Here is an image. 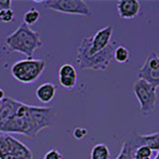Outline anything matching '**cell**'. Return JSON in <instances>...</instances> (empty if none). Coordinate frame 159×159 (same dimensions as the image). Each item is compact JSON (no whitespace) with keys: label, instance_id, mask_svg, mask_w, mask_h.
Listing matches in <instances>:
<instances>
[{"label":"cell","instance_id":"7","mask_svg":"<svg viewBox=\"0 0 159 159\" xmlns=\"http://www.w3.org/2000/svg\"><path fill=\"white\" fill-rule=\"evenodd\" d=\"M157 88L143 80L137 79L133 84V93L135 94L140 107V111L143 116H149L156 107L157 102Z\"/></svg>","mask_w":159,"mask_h":159},{"label":"cell","instance_id":"12","mask_svg":"<svg viewBox=\"0 0 159 159\" xmlns=\"http://www.w3.org/2000/svg\"><path fill=\"white\" fill-rule=\"evenodd\" d=\"M111 152L107 144H96L91 150V159H109Z\"/></svg>","mask_w":159,"mask_h":159},{"label":"cell","instance_id":"14","mask_svg":"<svg viewBox=\"0 0 159 159\" xmlns=\"http://www.w3.org/2000/svg\"><path fill=\"white\" fill-rule=\"evenodd\" d=\"M39 18H40V12L36 8H31L24 14L23 22L25 25H27V26L30 27V26H32V25L36 24Z\"/></svg>","mask_w":159,"mask_h":159},{"label":"cell","instance_id":"19","mask_svg":"<svg viewBox=\"0 0 159 159\" xmlns=\"http://www.w3.org/2000/svg\"><path fill=\"white\" fill-rule=\"evenodd\" d=\"M44 159H62V154L57 149H51L45 154Z\"/></svg>","mask_w":159,"mask_h":159},{"label":"cell","instance_id":"20","mask_svg":"<svg viewBox=\"0 0 159 159\" xmlns=\"http://www.w3.org/2000/svg\"><path fill=\"white\" fill-rule=\"evenodd\" d=\"M87 129H84L83 127H77L74 130V137L77 139H82L87 135Z\"/></svg>","mask_w":159,"mask_h":159},{"label":"cell","instance_id":"13","mask_svg":"<svg viewBox=\"0 0 159 159\" xmlns=\"http://www.w3.org/2000/svg\"><path fill=\"white\" fill-rule=\"evenodd\" d=\"M113 59L117 63L124 64L129 60V51L123 46H117L114 48L113 51Z\"/></svg>","mask_w":159,"mask_h":159},{"label":"cell","instance_id":"23","mask_svg":"<svg viewBox=\"0 0 159 159\" xmlns=\"http://www.w3.org/2000/svg\"><path fill=\"white\" fill-rule=\"evenodd\" d=\"M153 159H159V151L158 152H155V156H154Z\"/></svg>","mask_w":159,"mask_h":159},{"label":"cell","instance_id":"9","mask_svg":"<svg viewBox=\"0 0 159 159\" xmlns=\"http://www.w3.org/2000/svg\"><path fill=\"white\" fill-rule=\"evenodd\" d=\"M125 142L131 149L132 153L139 146H147L152 151H159V133L157 131L151 134L135 133L125 140Z\"/></svg>","mask_w":159,"mask_h":159},{"label":"cell","instance_id":"8","mask_svg":"<svg viewBox=\"0 0 159 159\" xmlns=\"http://www.w3.org/2000/svg\"><path fill=\"white\" fill-rule=\"evenodd\" d=\"M137 78L151 86H159V58L156 52H152L147 56L145 62L137 71Z\"/></svg>","mask_w":159,"mask_h":159},{"label":"cell","instance_id":"11","mask_svg":"<svg viewBox=\"0 0 159 159\" xmlns=\"http://www.w3.org/2000/svg\"><path fill=\"white\" fill-rule=\"evenodd\" d=\"M57 89L56 86L52 83H44L41 86H39L36 89V98L38 101L43 103H49L53 101V98L56 96Z\"/></svg>","mask_w":159,"mask_h":159},{"label":"cell","instance_id":"5","mask_svg":"<svg viewBox=\"0 0 159 159\" xmlns=\"http://www.w3.org/2000/svg\"><path fill=\"white\" fill-rule=\"evenodd\" d=\"M0 159H33V153L11 134L0 133Z\"/></svg>","mask_w":159,"mask_h":159},{"label":"cell","instance_id":"1","mask_svg":"<svg viewBox=\"0 0 159 159\" xmlns=\"http://www.w3.org/2000/svg\"><path fill=\"white\" fill-rule=\"evenodd\" d=\"M55 118L56 111L51 107L29 106L21 102L16 112L0 124V133L36 137L44 129L53 125Z\"/></svg>","mask_w":159,"mask_h":159},{"label":"cell","instance_id":"15","mask_svg":"<svg viewBox=\"0 0 159 159\" xmlns=\"http://www.w3.org/2000/svg\"><path fill=\"white\" fill-rule=\"evenodd\" d=\"M59 77L77 78V70L71 64H65L59 70Z\"/></svg>","mask_w":159,"mask_h":159},{"label":"cell","instance_id":"6","mask_svg":"<svg viewBox=\"0 0 159 159\" xmlns=\"http://www.w3.org/2000/svg\"><path fill=\"white\" fill-rule=\"evenodd\" d=\"M35 2L43 5L45 8L59 13L80 16H89L92 14L91 8L83 0H45Z\"/></svg>","mask_w":159,"mask_h":159},{"label":"cell","instance_id":"18","mask_svg":"<svg viewBox=\"0 0 159 159\" xmlns=\"http://www.w3.org/2000/svg\"><path fill=\"white\" fill-rule=\"evenodd\" d=\"M116 159H133L131 149L129 148V146L127 145L125 141L123 142L122 147L120 149V152H119V154Z\"/></svg>","mask_w":159,"mask_h":159},{"label":"cell","instance_id":"10","mask_svg":"<svg viewBox=\"0 0 159 159\" xmlns=\"http://www.w3.org/2000/svg\"><path fill=\"white\" fill-rule=\"evenodd\" d=\"M116 8L121 19H132L138 15L140 3L137 0H120L116 3Z\"/></svg>","mask_w":159,"mask_h":159},{"label":"cell","instance_id":"16","mask_svg":"<svg viewBox=\"0 0 159 159\" xmlns=\"http://www.w3.org/2000/svg\"><path fill=\"white\" fill-rule=\"evenodd\" d=\"M60 84L66 89H72L77 84V78H69V77H59Z\"/></svg>","mask_w":159,"mask_h":159},{"label":"cell","instance_id":"3","mask_svg":"<svg viewBox=\"0 0 159 159\" xmlns=\"http://www.w3.org/2000/svg\"><path fill=\"white\" fill-rule=\"evenodd\" d=\"M114 42L97 54H89L81 45L78 47L75 61L81 70H91V71H104L108 68L113 60Z\"/></svg>","mask_w":159,"mask_h":159},{"label":"cell","instance_id":"22","mask_svg":"<svg viewBox=\"0 0 159 159\" xmlns=\"http://www.w3.org/2000/svg\"><path fill=\"white\" fill-rule=\"evenodd\" d=\"M4 98H5V93H4L3 89L0 88V101H1V99H3Z\"/></svg>","mask_w":159,"mask_h":159},{"label":"cell","instance_id":"17","mask_svg":"<svg viewBox=\"0 0 159 159\" xmlns=\"http://www.w3.org/2000/svg\"><path fill=\"white\" fill-rule=\"evenodd\" d=\"M14 17H15V13L11 8L0 11V22H2V23L12 22L14 20Z\"/></svg>","mask_w":159,"mask_h":159},{"label":"cell","instance_id":"21","mask_svg":"<svg viewBox=\"0 0 159 159\" xmlns=\"http://www.w3.org/2000/svg\"><path fill=\"white\" fill-rule=\"evenodd\" d=\"M12 6L11 0H0V11L5 9H10Z\"/></svg>","mask_w":159,"mask_h":159},{"label":"cell","instance_id":"2","mask_svg":"<svg viewBox=\"0 0 159 159\" xmlns=\"http://www.w3.org/2000/svg\"><path fill=\"white\" fill-rule=\"evenodd\" d=\"M5 43L10 51L21 53L28 59L32 58L34 53L43 45L40 33L34 31L24 23L6 37Z\"/></svg>","mask_w":159,"mask_h":159},{"label":"cell","instance_id":"4","mask_svg":"<svg viewBox=\"0 0 159 159\" xmlns=\"http://www.w3.org/2000/svg\"><path fill=\"white\" fill-rule=\"evenodd\" d=\"M46 63L42 59H25L13 64L11 75L15 80L23 84H32L42 76Z\"/></svg>","mask_w":159,"mask_h":159}]
</instances>
